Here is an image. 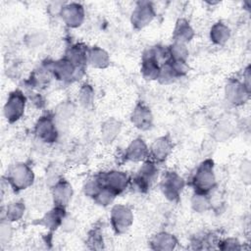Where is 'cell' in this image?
Returning <instances> with one entry per match:
<instances>
[{"label": "cell", "mask_w": 251, "mask_h": 251, "mask_svg": "<svg viewBox=\"0 0 251 251\" xmlns=\"http://www.w3.org/2000/svg\"><path fill=\"white\" fill-rule=\"evenodd\" d=\"M191 183L195 192L207 194L216 185V176L214 174V162L211 159L203 161L197 168Z\"/></svg>", "instance_id": "cell-1"}, {"label": "cell", "mask_w": 251, "mask_h": 251, "mask_svg": "<svg viewBox=\"0 0 251 251\" xmlns=\"http://www.w3.org/2000/svg\"><path fill=\"white\" fill-rule=\"evenodd\" d=\"M6 178L15 191H21L33 183L34 175L28 165L18 163L9 168Z\"/></svg>", "instance_id": "cell-2"}, {"label": "cell", "mask_w": 251, "mask_h": 251, "mask_svg": "<svg viewBox=\"0 0 251 251\" xmlns=\"http://www.w3.org/2000/svg\"><path fill=\"white\" fill-rule=\"evenodd\" d=\"M44 65L48 68L55 78L62 81H71L73 79L78 78L81 76L83 71V68L75 67L66 58L60 59L58 61H48Z\"/></svg>", "instance_id": "cell-3"}, {"label": "cell", "mask_w": 251, "mask_h": 251, "mask_svg": "<svg viewBox=\"0 0 251 251\" xmlns=\"http://www.w3.org/2000/svg\"><path fill=\"white\" fill-rule=\"evenodd\" d=\"M25 96L17 89L9 94V97L4 105V116L9 123H15L22 118L25 109Z\"/></svg>", "instance_id": "cell-4"}, {"label": "cell", "mask_w": 251, "mask_h": 251, "mask_svg": "<svg viewBox=\"0 0 251 251\" xmlns=\"http://www.w3.org/2000/svg\"><path fill=\"white\" fill-rule=\"evenodd\" d=\"M111 225L117 234H123L128 230L133 223L131 210L122 204L115 205L111 211Z\"/></svg>", "instance_id": "cell-5"}, {"label": "cell", "mask_w": 251, "mask_h": 251, "mask_svg": "<svg viewBox=\"0 0 251 251\" xmlns=\"http://www.w3.org/2000/svg\"><path fill=\"white\" fill-rule=\"evenodd\" d=\"M185 182L183 178L177 175L176 172H167L164 174L160 187L167 199L170 201H175L178 199Z\"/></svg>", "instance_id": "cell-6"}, {"label": "cell", "mask_w": 251, "mask_h": 251, "mask_svg": "<svg viewBox=\"0 0 251 251\" xmlns=\"http://www.w3.org/2000/svg\"><path fill=\"white\" fill-rule=\"evenodd\" d=\"M35 135L43 142L53 143L58 138V130L55 119L52 116H43L39 118L34 126Z\"/></svg>", "instance_id": "cell-7"}, {"label": "cell", "mask_w": 251, "mask_h": 251, "mask_svg": "<svg viewBox=\"0 0 251 251\" xmlns=\"http://www.w3.org/2000/svg\"><path fill=\"white\" fill-rule=\"evenodd\" d=\"M98 176L103 186L112 189L117 194L123 192L127 187L129 182L127 175L120 171H110L107 173H102Z\"/></svg>", "instance_id": "cell-8"}, {"label": "cell", "mask_w": 251, "mask_h": 251, "mask_svg": "<svg viewBox=\"0 0 251 251\" xmlns=\"http://www.w3.org/2000/svg\"><path fill=\"white\" fill-rule=\"evenodd\" d=\"M155 17V12L150 2H138L131 14V25L135 29L148 25Z\"/></svg>", "instance_id": "cell-9"}, {"label": "cell", "mask_w": 251, "mask_h": 251, "mask_svg": "<svg viewBox=\"0 0 251 251\" xmlns=\"http://www.w3.org/2000/svg\"><path fill=\"white\" fill-rule=\"evenodd\" d=\"M158 168L153 161L144 162L134 177V184L140 191H146L156 178Z\"/></svg>", "instance_id": "cell-10"}, {"label": "cell", "mask_w": 251, "mask_h": 251, "mask_svg": "<svg viewBox=\"0 0 251 251\" xmlns=\"http://www.w3.org/2000/svg\"><path fill=\"white\" fill-rule=\"evenodd\" d=\"M250 89L237 79H230L226 85V97L233 105H242L249 98Z\"/></svg>", "instance_id": "cell-11"}, {"label": "cell", "mask_w": 251, "mask_h": 251, "mask_svg": "<svg viewBox=\"0 0 251 251\" xmlns=\"http://www.w3.org/2000/svg\"><path fill=\"white\" fill-rule=\"evenodd\" d=\"M60 16L68 26L78 27L84 20V9L78 3H69L64 5Z\"/></svg>", "instance_id": "cell-12"}, {"label": "cell", "mask_w": 251, "mask_h": 251, "mask_svg": "<svg viewBox=\"0 0 251 251\" xmlns=\"http://www.w3.org/2000/svg\"><path fill=\"white\" fill-rule=\"evenodd\" d=\"M130 121L135 127L141 130H147L153 125V115L146 105L138 103L130 115Z\"/></svg>", "instance_id": "cell-13"}, {"label": "cell", "mask_w": 251, "mask_h": 251, "mask_svg": "<svg viewBox=\"0 0 251 251\" xmlns=\"http://www.w3.org/2000/svg\"><path fill=\"white\" fill-rule=\"evenodd\" d=\"M173 150V141L169 135L157 138L149 149V155L157 162L165 161Z\"/></svg>", "instance_id": "cell-14"}, {"label": "cell", "mask_w": 251, "mask_h": 251, "mask_svg": "<svg viewBox=\"0 0 251 251\" xmlns=\"http://www.w3.org/2000/svg\"><path fill=\"white\" fill-rule=\"evenodd\" d=\"M52 196L56 206L66 207L72 199L73 187L65 179H60L52 186Z\"/></svg>", "instance_id": "cell-15"}, {"label": "cell", "mask_w": 251, "mask_h": 251, "mask_svg": "<svg viewBox=\"0 0 251 251\" xmlns=\"http://www.w3.org/2000/svg\"><path fill=\"white\" fill-rule=\"evenodd\" d=\"M149 155V149L142 138H136L130 142L125 152V160L139 162L146 159Z\"/></svg>", "instance_id": "cell-16"}, {"label": "cell", "mask_w": 251, "mask_h": 251, "mask_svg": "<svg viewBox=\"0 0 251 251\" xmlns=\"http://www.w3.org/2000/svg\"><path fill=\"white\" fill-rule=\"evenodd\" d=\"M161 66V63L152 55L148 49L144 53L141 63V74L143 77L147 80L157 79Z\"/></svg>", "instance_id": "cell-17"}, {"label": "cell", "mask_w": 251, "mask_h": 251, "mask_svg": "<svg viewBox=\"0 0 251 251\" xmlns=\"http://www.w3.org/2000/svg\"><path fill=\"white\" fill-rule=\"evenodd\" d=\"M64 219H65V208L60 206H55V208L47 212L39 220L38 224L45 226L49 230H55L61 225H63Z\"/></svg>", "instance_id": "cell-18"}, {"label": "cell", "mask_w": 251, "mask_h": 251, "mask_svg": "<svg viewBox=\"0 0 251 251\" xmlns=\"http://www.w3.org/2000/svg\"><path fill=\"white\" fill-rule=\"evenodd\" d=\"M177 240L175 235L169 232H159L155 234L150 240V247L153 250L171 251L176 248Z\"/></svg>", "instance_id": "cell-19"}, {"label": "cell", "mask_w": 251, "mask_h": 251, "mask_svg": "<svg viewBox=\"0 0 251 251\" xmlns=\"http://www.w3.org/2000/svg\"><path fill=\"white\" fill-rule=\"evenodd\" d=\"M87 48L81 44H75L66 51L65 58L76 68H83L87 63Z\"/></svg>", "instance_id": "cell-20"}, {"label": "cell", "mask_w": 251, "mask_h": 251, "mask_svg": "<svg viewBox=\"0 0 251 251\" xmlns=\"http://www.w3.org/2000/svg\"><path fill=\"white\" fill-rule=\"evenodd\" d=\"M194 36V30L185 19H178L173 33L174 42L185 44L189 42Z\"/></svg>", "instance_id": "cell-21"}, {"label": "cell", "mask_w": 251, "mask_h": 251, "mask_svg": "<svg viewBox=\"0 0 251 251\" xmlns=\"http://www.w3.org/2000/svg\"><path fill=\"white\" fill-rule=\"evenodd\" d=\"M122 128V124L114 119L109 118L101 126V138L105 143H112L119 135Z\"/></svg>", "instance_id": "cell-22"}, {"label": "cell", "mask_w": 251, "mask_h": 251, "mask_svg": "<svg viewBox=\"0 0 251 251\" xmlns=\"http://www.w3.org/2000/svg\"><path fill=\"white\" fill-rule=\"evenodd\" d=\"M87 62L94 68L104 69L109 66L110 57L104 49L94 46L87 51Z\"/></svg>", "instance_id": "cell-23"}, {"label": "cell", "mask_w": 251, "mask_h": 251, "mask_svg": "<svg viewBox=\"0 0 251 251\" xmlns=\"http://www.w3.org/2000/svg\"><path fill=\"white\" fill-rule=\"evenodd\" d=\"M230 36L229 27L222 22L214 24L210 29V38L217 45H224Z\"/></svg>", "instance_id": "cell-24"}, {"label": "cell", "mask_w": 251, "mask_h": 251, "mask_svg": "<svg viewBox=\"0 0 251 251\" xmlns=\"http://www.w3.org/2000/svg\"><path fill=\"white\" fill-rule=\"evenodd\" d=\"M25 204L23 202H12L9 205H7L6 207V211H5V217L6 220L12 222H17L19 220H21L25 214Z\"/></svg>", "instance_id": "cell-25"}, {"label": "cell", "mask_w": 251, "mask_h": 251, "mask_svg": "<svg viewBox=\"0 0 251 251\" xmlns=\"http://www.w3.org/2000/svg\"><path fill=\"white\" fill-rule=\"evenodd\" d=\"M116 195H117V193L114 192L112 189H110L106 186H103L99 190V192L93 197V199L98 205L106 207L113 203V201L116 198Z\"/></svg>", "instance_id": "cell-26"}, {"label": "cell", "mask_w": 251, "mask_h": 251, "mask_svg": "<svg viewBox=\"0 0 251 251\" xmlns=\"http://www.w3.org/2000/svg\"><path fill=\"white\" fill-rule=\"evenodd\" d=\"M210 200L206 194L195 192L191 199L192 209L197 213H203L210 209Z\"/></svg>", "instance_id": "cell-27"}, {"label": "cell", "mask_w": 251, "mask_h": 251, "mask_svg": "<svg viewBox=\"0 0 251 251\" xmlns=\"http://www.w3.org/2000/svg\"><path fill=\"white\" fill-rule=\"evenodd\" d=\"M75 113V107L70 102H63L57 106L54 114V119H58L61 122H66L73 117Z\"/></svg>", "instance_id": "cell-28"}, {"label": "cell", "mask_w": 251, "mask_h": 251, "mask_svg": "<svg viewBox=\"0 0 251 251\" xmlns=\"http://www.w3.org/2000/svg\"><path fill=\"white\" fill-rule=\"evenodd\" d=\"M168 49H169L170 59L186 61V59L188 57V50H187L185 44L174 42V44H172Z\"/></svg>", "instance_id": "cell-29"}, {"label": "cell", "mask_w": 251, "mask_h": 251, "mask_svg": "<svg viewBox=\"0 0 251 251\" xmlns=\"http://www.w3.org/2000/svg\"><path fill=\"white\" fill-rule=\"evenodd\" d=\"M78 99L83 107H89L94 99V90L90 84L84 83L78 92Z\"/></svg>", "instance_id": "cell-30"}, {"label": "cell", "mask_w": 251, "mask_h": 251, "mask_svg": "<svg viewBox=\"0 0 251 251\" xmlns=\"http://www.w3.org/2000/svg\"><path fill=\"white\" fill-rule=\"evenodd\" d=\"M176 78V75L174 74L170 64H169V60L164 63L161 68H160V72H159V75H158V80L162 83V84H168L173 82L175 79Z\"/></svg>", "instance_id": "cell-31"}, {"label": "cell", "mask_w": 251, "mask_h": 251, "mask_svg": "<svg viewBox=\"0 0 251 251\" xmlns=\"http://www.w3.org/2000/svg\"><path fill=\"white\" fill-rule=\"evenodd\" d=\"M86 243L88 245V247L90 249H94V250H98V249H102L104 242H103V237H102V233L100 231L99 228H93L87 237Z\"/></svg>", "instance_id": "cell-32"}, {"label": "cell", "mask_w": 251, "mask_h": 251, "mask_svg": "<svg viewBox=\"0 0 251 251\" xmlns=\"http://www.w3.org/2000/svg\"><path fill=\"white\" fill-rule=\"evenodd\" d=\"M102 187H103V185L99 179V176H97L89 178L87 181H85V183L83 185V191H84L85 195L93 198Z\"/></svg>", "instance_id": "cell-33"}, {"label": "cell", "mask_w": 251, "mask_h": 251, "mask_svg": "<svg viewBox=\"0 0 251 251\" xmlns=\"http://www.w3.org/2000/svg\"><path fill=\"white\" fill-rule=\"evenodd\" d=\"M230 134H231V126L226 122L220 123L214 129V137L218 141H224L227 139Z\"/></svg>", "instance_id": "cell-34"}, {"label": "cell", "mask_w": 251, "mask_h": 251, "mask_svg": "<svg viewBox=\"0 0 251 251\" xmlns=\"http://www.w3.org/2000/svg\"><path fill=\"white\" fill-rule=\"evenodd\" d=\"M169 64L176 75V78L179 76H183L188 73V65L186 64V61H181V60H172L169 59Z\"/></svg>", "instance_id": "cell-35"}, {"label": "cell", "mask_w": 251, "mask_h": 251, "mask_svg": "<svg viewBox=\"0 0 251 251\" xmlns=\"http://www.w3.org/2000/svg\"><path fill=\"white\" fill-rule=\"evenodd\" d=\"M12 233H13V228L11 226V222L3 219L1 221V225H0V241L1 244H7L10 240V238L12 237Z\"/></svg>", "instance_id": "cell-36"}, {"label": "cell", "mask_w": 251, "mask_h": 251, "mask_svg": "<svg viewBox=\"0 0 251 251\" xmlns=\"http://www.w3.org/2000/svg\"><path fill=\"white\" fill-rule=\"evenodd\" d=\"M46 39L47 35L43 31H35L26 36L25 42L29 47H37L42 45Z\"/></svg>", "instance_id": "cell-37"}, {"label": "cell", "mask_w": 251, "mask_h": 251, "mask_svg": "<svg viewBox=\"0 0 251 251\" xmlns=\"http://www.w3.org/2000/svg\"><path fill=\"white\" fill-rule=\"evenodd\" d=\"M219 248L222 250H238L241 248L240 243L234 238H227L219 242Z\"/></svg>", "instance_id": "cell-38"}, {"label": "cell", "mask_w": 251, "mask_h": 251, "mask_svg": "<svg viewBox=\"0 0 251 251\" xmlns=\"http://www.w3.org/2000/svg\"><path fill=\"white\" fill-rule=\"evenodd\" d=\"M59 175H60V173H59V169L57 166H51L48 169V171L46 173V176L48 178V181H51L52 186L61 179Z\"/></svg>", "instance_id": "cell-39"}]
</instances>
